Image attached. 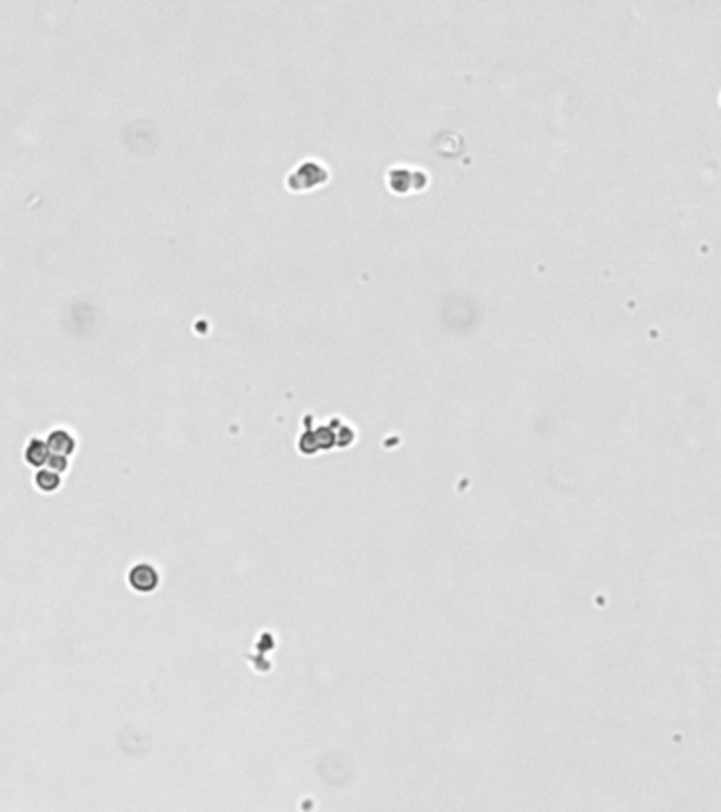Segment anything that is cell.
Returning a JSON list of instances; mask_svg holds the SVG:
<instances>
[{"mask_svg": "<svg viewBox=\"0 0 721 812\" xmlns=\"http://www.w3.org/2000/svg\"><path fill=\"white\" fill-rule=\"evenodd\" d=\"M49 455H51L49 444H45L41 440H30V444L26 446V461L34 468L45 465L49 461Z\"/></svg>", "mask_w": 721, "mask_h": 812, "instance_id": "obj_3", "label": "cell"}, {"mask_svg": "<svg viewBox=\"0 0 721 812\" xmlns=\"http://www.w3.org/2000/svg\"><path fill=\"white\" fill-rule=\"evenodd\" d=\"M129 586L142 595L146 593H153L157 586H159V574L153 565L148 563H140L136 565L132 572H129Z\"/></svg>", "mask_w": 721, "mask_h": 812, "instance_id": "obj_1", "label": "cell"}, {"mask_svg": "<svg viewBox=\"0 0 721 812\" xmlns=\"http://www.w3.org/2000/svg\"><path fill=\"white\" fill-rule=\"evenodd\" d=\"M47 465L51 468V470H56V472H66L68 470V455H60V453H51L49 455V461H47Z\"/></svg>", "mask_w": 721, "mask_h": 812, "instance_id": "obj_5", "label": "cell"}, {"mask_svg": "<svg viewBox=\"0 0 721 812\" xmlns=\"http://www.w3.org/2000/svg\"><path fill=\"white\" fill-rule=\"evenodd\" d=\"M47 444H49L51 453H60V455H72V453H75V446H77L72 434H68L66 430H56V432L49 436Z\"/></svg>", "mask_w": 721, "mask_h": 812, "instance_id": "obj_2", "label": "cell"}, {"mask_svg": "<svg viewBox=\"0 0 721 812\" xmlns=\"http://www.w3.org/2000/svg\"><path fill=\"white\" fill-rule=\"evenodd\" d=\"M60 484H62V476H60V472H56L51 468L49 470H39L34 474V486L39 491H43V493H53V491L60 489Z\"/></svg>", "mask_w": 721, "mask_h": 812, "instance_id": "obj_4", "label": "cell"}]
</instances>
